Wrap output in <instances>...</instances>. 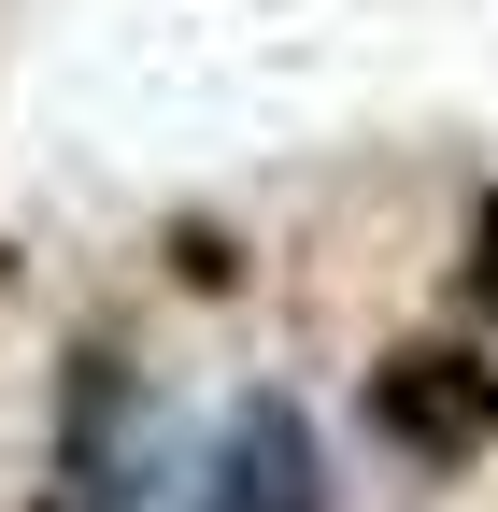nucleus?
Here are the masks:
<instances>
[{"mask_svg": "<svg viewBox=\"0 0 498 512\" xmlns=\"http://www.w3.org/2000/svg\"><path fill=\"white\" fill-rule=\"evenodd\" d=\"M157 384H143V356L114 342V328H86L72 356H57V384H43V484H29V512H157Z\"/></svg>", "mask_w": 498, "mask_h": 512, "instance_id": "1", "label": "nucleus"}, {"mask_svg": "<svg viewBox=\"0 0 498 512\" xmlns=\"http://www.w3.org/2000/svg\"><path fill=\"white\" fill-rule=\"evenodd\" d=\"M370 441L413 470L498 456V342H385L370 356Z\"/></svg>", "mask_w": 498, "mask_h": 512, "instance_id": "2", "label": "nucleus"}, {"mask_svg": "<svg viewBox=\"0 0 498 512\" xmlns=\"http://www.w3.org/2000/svg\"><path fill=\"white\" fill-rule=\"evenodd\" d=\"M185 512H328V441H314V413H299L285 384H242V399L214 413V441H200Z\"/></svg>", "mask_w": 498, "mask_h": 512, "instance_id": "3", "label": "nucleus"}, {"mask_svg": "<svg viewBox=\"0 0 498 512\" xmlns=\"http://www.w3.org/2000/svg\"><path fill=\"white\" fill-rule=\"evenodd\" d=\"M456 285H470V313H484V342H498V185L470 200V256H456Z\"/></svg>", "mask_w": 498, "mask_h": 512, "instance_id": "4", "label": "nucleus"}]
</instances>
